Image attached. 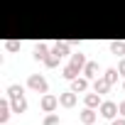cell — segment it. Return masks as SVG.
<instances>
[{"instance_id":"cell-1","label":"cell","mask_w":125,"mask_h":125,"mask_svg":"<svg viewBox=\"0 0 125 125\" xmlns=\"http://www.w3.org/2000/svg\"><path fill=\"white\" fill-rule=\"evenodd\" d=\"M27 86H30L32 91H37V93H47V88H49L47 79H44V76H37V74H32V76H30Z\"/></svg>"},{"instance_id":"cell-2","label":"cell","mask_w":125,"mask_h":125,"mask_svg":"<svg viewBox=\"0 0 125 125\" xmlns=\"http://www.w3.org/2000/svg\"><path fill=\"white\" fill-rule=\"evenodd\" d=\"M10 103H12V110H15V113H25V110H27V98H25V93L10 96Z\"/></svg>"},{"instance_id":"cell-3","label":"cell","mask_w":125,"mask_h":125,"mask_svg":"<svg viewBox=\"0 0 125 125\" xmlns=\"http://www.w3.org/2000/svg\"><path fill=\"white\" fill-rule=\"evenodd\" d=\"M39 105H42V110H44V113H52V110L59 105V98H56V96H52V93H44V96H42V101H39Z\"/></svg>"},{"instance_id":"cell-4","label":"cell","mask_w":125,"mask_h":125,"mask_svg":"<svg viewBox=\"0 0 125 125\" xmlns=\"http://www.w3.org/2000/svg\"><path fill=\"white\" fill-rule=\"evenodd\" d=\"M118 113H120V110H118V105H115L113 101H103V103H101V115H103V118H115Z\"/></svg>"},{"instance_id":"cell-5","label":"cell","mask_w":125,"mask_h":125,"mask_svg":"<svg viewBox=\"0 0 125 125\" xmlns=\"http://www.w3.org/2000/svg\"><path fill=\"white\" fill-rule=\"evenodd\" d=\"M110 86H113V83H110L105 76L93 79V91H96V93H108V91H110Z\"/></svg>"},{"instance_id":"cell-6","label":"cell","mask_w":125,"mask_h":125,"mask_svg":"<svg viewBox=\"0 0 125 125\" xmlns=\"http://www.w3.org/2000/svg\"><path fill=\"white\" fill-rule=\"evenodd\" d=\"M59 105H64V108H74V105H76V93H74V91L61 93V96H59Z\"/></svg>"},{"instance_id":"cell-7","label":"cell","mask_w":125,"mask_h":125,"mask_svg":"<svg viewBox=\"0 0 125 125\" xmlns=\"http://www.w3.org/2000/svg\"><path fill=\"white\" fill-rule=\"evenodd\" d=\"M101 66L96 64V61H86V66H83V74H86V79H98L101 74Z\"/></svg>"},{"instance_id":"cell-8","label":"cell","mask_w":125,"mask_h":125,"mask_svg":"<svg viewBox=\"0 0 125 125\" xmlns=\"http://www.w3.org/2000/svg\"><path fill=\"white\" fill-rule=\"evenodd\" d=\"M81 71H83L81 66H76V64H66V66H64V79L74 81V79H79V74H81Z\"/></svg>"},{"instance_id":"cell-9","label":"cell","mask_w":125,"mask_h":125,"mask_svg":"<svg viewBox=\"0 0 125 125\" xmlns=\"http://www.w3.org/2000/svg\"><path fill=\"white\" fill-rule=\"evenodd\" d=\"M86 88H88V79H86V76H83V79L79 76V79L71 81V91H74V93H83Z\"/></svg>"},{"instance_id":"cell-10","label":"cell","mask_w":125,"mask_h":125,"mask_svg":"<svg viewBox=\"0 0 125 125\" xmlns=\"http://www.w3.org/2000/svg\"><path fill=\"white\" fill-rule=\"evenodd\" d=\"M49 52H52V49L42 42V44H37V47H34V59H37V61H44V59L49 56Z\"/></svg>"},{"instance_id":"cell-11","label":"cell","mask_w":125,"mask_h":125,"mask_svg":"<svg viewBox=\"0 0 125 125\" xmlns=\"http://www.w3.org/2000/svg\"><path fill=\"white\" fill-rule=\"evenodd\" d=\"M101 103H103L101 101V93H96V91L93 93H86V108H101Z\"/></svg>"},{"instance_id":"cell-12","label":"cell","mask_w":125,"mask_h":125,"mask_svg":"<svg viewBox=\"0 0 125 125\" xmlns=\"http://www.w3.org/2000/svg\"><path fill=\"white\" fill-rule=\"evenodd\" d=\"M81 123H83V125H93V123H96V110H93V108H86V110L81 113Z\"/></svg>"},{"instance_id":"cell-13","label":"cell","mask_w":125,"mask_h":125,"mask_svg":"<svg viewBox=\"0 0 125 125\" xmlns=\"http://www.w3.org/2000/svg\"><path fill=\"white\" fill-rule=\"evenodd\" d=\"M10 108H12V103H8V101H0V123H5V120L10 118Z\"/></svg>"},{"instance_id":"cell-14","label":"cell","mask_w":125,"mask_h":125,"mask_svg":"<svg viewBox=\"0 0 125 125\" xmlns=\"http://www.w3.org/2000/svg\"><path fill=\"white\" fill-rule=\"evenodd\" d=\"M69 47H71L69 42H56V44L52 47V52H54V54H59V56H64V54H69Z\"/></svg>"},{"instance_id":"cell-15","label":"cell","mask_w":125,"mask_h":125,"mask_svg":"<svg viewBox=\"0 0 125 125\" xmlns=\"http://www.w3.org/2000/svg\"><path fill=\"white\" fill-rule=\"evenodd\" d=\"M110 52L115 56H123L125 54V42H110Z\"/></svg>"},{"instance_id":"cell-16","label":"cell","mask_w":125,"mask_h":125,"mask_svg":"<svg viewBox=\"0 0 125 125\" xmlns=\"http://www.w3.org/2000/svg\"><path fill=\"white\" fill-rule=\"evenodd\" d=\"M71 64H76V66H81V69H83V66H86V56H83V54H79V52H76V54H71Z\"/></svg>"},{"instance_id":"cell-17","label":"cell","mask_w":125,"mask_h":125,"mask_svg":"<svg viewBox=\"0 0 125 125\" xmlns=\"http://www.w3.org/2000/svg\"><path fill=\"white\" fill-rule=\"evenodd\" d=\"M59 59H61L59 54H54V52H49V56L44 59V64H47V66H56V64H59Z\"/></svg>"},{"instance_id":"cell-18","label":"cell","mask_w":125,"mask_h":125,"mask_svg":"<svg viewBox=\"0 0 125 125\" xmlns=\"http://www.w3.org/2000/svg\"><path fill=\"white\" fill-rule=\"evenodd\" d=\"M118 74H120L118 69H105V74H103V76H105L110 83H115V81H118Z\"/></svg>"},{"instance_id":"cell-19","label":"cell","mask_w":125,"mask_h":125,"mask_svg":"<svg viewBox=\"0 0 125 125\" xmlns=\"http://www.w3.org/2000/svg\"><path fill=\"white\" fill-rule=\"evenodd\" d=\"M5 47H8L10 52H17V49H20V42H15V39H10V42H5Z\"/></svg>"},{"instance_id":"cell-20","label":"cell","mask_w":125,"mask_h":125,"mask_svg":"<svg viewBox=\"0 0 125 125\" xmlns=\"http://www.w3.org/2000/svg\"><path fill=\"white\" fill-rule=\"evenodd\" d=\"M44 125H56V115H47L44 118Z\"/></svg>"},{"instance_id":"cell-21","label":"cell","mask_w":125,"mask_h":125,"mask_svg":"<svg viewBox=\"0 0 125 125\" xmlns=\"http://www.w3.org/2000/svg\"><path fill=\"white\" fill-rule=\"evenodd\" d=\"M118 71L125 76V59H120V64H118Z\"/></svg>"},{"instance_id":"cell-22","label":"cell","mask_w":125,"mask_h":125,"mask_svg":"<svg viewBox=\"0 0 125 125\" xmlns=\"http://www.w3.org/2000/svg\"><path fill=\"white\" fill-rule=\"evenodd\" d=\"M113 125H125V118L120 115V118H113Z\"/></svg>"},{"instance_id":"cell-23","label":"cell","mask_w":125,"mask_h":125,"mask_svg":"<svg viewBox=\"0 0 125 125\" xmlns=\"http://www.w3.org/2000/svg\"><path fill=\"white\" fill-rule=\"evenodd\" d=\"M118 110H120V115H123V118H125V101H123V103H120V105H118Z\"/></svg>"},{"instance_id":"cell-24","label":"cell","mask_w":125,"mask_h":125,"mask_svg":"<svg viewBox=\"0 0 125 125\" xmlns=\"http://www.w3.org/2000/svg\"><path fill=\"white\" fill-rule=\"evenodd\" d=\"M123 88H125V81H123Z\"/></svg>"}]
</instances>
